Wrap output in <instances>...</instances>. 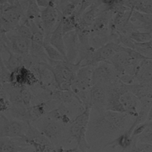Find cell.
Masks as SVG:
<instances>
[{"label": "cell", "instance_id": "cell-1", "mask_svg": "<svg viewBox=\"0 0 152 152\" xmlns=\"http://www.w3.org/2000/svg\"><path fill=\"white\" fill-rule=\"evenodd\" d=\"M97 114L98 116L94 118L91 128L95 140H102L115 133L122 134L125 132L127 119L130 116L125 113L108 110Z\"/></svg>", "mask_w": 152, "mask_h": 152}, {"label": "cell", "instance_id": "cell-2", "mask_svg": "<svg viewBox=\"0 0 152 152\" xmlns=\"http://www.w3.org/2000/svg\"><path fill=\"white\" fill-rule=\"evenodd\" d=\"M91 108L88 106L83 110V112L78 114L75 119L72 120L68 129L69 138L75 141L77 144V148L82 151L91 149V146L87 141V132L89 122Z\"/></svg>", "mask_w": 152, "mask_h": 152}, {"label": "cell", "instance_id": "cell-3", "mask_svg": "<svg viewBox=\"0 0 152 152\" xmlns=\"http://www.w3.org/2000/svg\"><path fill=\"white\" fill-rule=\"evenodd\" d=\"M25 18V11L21 5H4L2 15L0 18V22L5 33L14 30L21 24Z\"/></svg>", "mask_w": 152, "mask_h": 152}, {"label": "cell", "instance_id": "cell-4", "mask_svg": "<svg viewBox=\"0 0 152 152\" xmlns=\"http://www.w3.org/2000/svg\"><path fill=\"white\" fill-rule=\"evenodd\" d=\"M40 18L42 28L44 33V42H50V36L61 21L62 15L60 11L57 9L53 2L50 1L49 6L40 12Z\"/></svg>", "mask_w": 152, "mask_h": 152}, {"label": "cell", "instance_id": "cell-5", "mask_svg": "<svg viewBox=\"0 0 152 152\" xmlns=\"http://www.w3.org/2000/svg\"><path fill=\"white\" fill-rule=\"evenodd\" d=\"M30 123L18 119H8L2 113H0V138H23Z\"/></svg>", "mask_w": 152, "mask_h": 152}, {"label": "cell", "instance_id": "cell-6", "mask_svg": "<svg viewBox=\"0 0 152 152\" xmlns=\"http://www.w3.org/2000/svg\"><path fill=\"white\" fill-rule=\"evenodd\" d=\"M119 75L113 66L107 62H100L93 69L91 77V85L101 84L105 86L110 85L119 80Z\"/></svg>", "mask_w": 152, "mask_h": 152}, {"label": "cell", "instance_id": "cell-7", "mask_svg": "<svg viewBox=\"0 0 152 152\" xmlns=\"http://www.w3.org/2000/svg\"><path fill=\"white\" fill-rule=\"evenodd\" d=\"M65 127L66 126L60 122L50 119L46 116V117L43 118L42 120L39 130L47 137L55 146L56 145H59L61 141L62 142Z\"/></svg>", "mask_w": 152, "mask_h": 152}, {"label": "cell", "instance_id": "cell-8", "mask_svg": "<svg viewBox=\"0 0 152 152\" xmlns=\"http://www.w3.org/2000/svg\"><path fill=\"white\" fill-rule=\"evenodd\" d=\"M9 83L14 87H33L39 83V79L34 72L26 66H21L10 72Z\"/></svg>", "mask_w": 152, "mask_h": 152}, {"label": "cell", "instance_id": "cell-9", "mask_svg": "<svg viewBox=\"0 0 152 152\" xmlns=\"http://www.w3.org/2000/svg\"><path fill=\"white\" fill-rule=\"evenodd\" d=\"M2 43L15 53L27 55L30 53L31 39L18 35L12 30L6 33Z\"/></svg>", "mask_w": 152, "mask_h": 152}, {"label": "cell", "instance_id": "cell-10", "mask_svg": "<svg viewBox=\"0 0 152 152\" xmlns=\"http://www.w3.org/2000/svg\"><path fill=\"white\" fill-rule=\"evenodd\" d=\"M89 106L98 113L107 110V88L105 85L96 84L91 87Z\"/></svg>", "mask_w": 152, "mask_h": 152}, {"label": "cell", "instance_id": "cell-11", "mask_svg": "<svg viewBox=\"0 0 152 152\" xmlns=\"http://www.w3.org/2000/svg\"><path fill=\"white\" fill-rule=\"evenodd\" d=\"M119 100L124 110L125 113L134 117L138 116L139 113L138 108V107H141V102L135 94L129 90L126 91L119 95Z\"/></svg>", "mask_w": 152, "mask_h": 152}, {"label": "cell", "instance_id": "cell-12", "mask_svg": "<svg viewBox=\"0 0 152 152\" xmlns=\"http://www.w3.org/2000/svg\"><path fill=\"white\" fill-rule=\"evenodd\" d=\"M64 41L67 60L71 62H77L78 59L80 42L75 31H70L64 34Z\"/></svg>", "mask_w": 152, "mask_h": 152}, {"label": "cell", "instance_id": "cell-13", "mask_svg": "<svg viewBox=\"0 0 152 152\" xmlns=\"http://www.w3.org/2000/svg\"><path fill=\"white\" fill-rule=\"evenodd\" d=\"M102 5L98 2V1L94 3L90 8H88V10L85 11L83 14L81 15L78 19V25L77 26L80 28H91L95 18H97L98 14L101 10ZM76 29V28H75Z\"/></svg>", "mask_w": 152, "mask_h": 152}, {"label": "cell", "instance_id": "cell-14", "mask_svg": "<svg viewBox=\"0 0 152 152\" xmlns=\"http://www.w3.org/2000/svg\"><path fill=\"white\" fill-rule=\"evenodd\" d=\"M50 43L52 44L54 47L59 50V52L63 55L65 57L66 60V45H65L64 41V34L62 32V21H59V24L57 25L56 29L53 31L52 34L50 38Z\"/></svg>", "mask_w": 152, "mask_h": 152}, {"label": "cell", "instance_id": "cell-15", "mask_svg": "<svg viewBox=\"0 0 152 152\" xmlns=\"http://www.w3.org/2000/svg\"><path fill=\"white\" fill-rule=\"evenodd\" d=\"M49 100L48 101H46V100L39 101L37 104L31 105L28 108L31 123L37 122L39 119H41L43 116H44L47 113V109H48L49 107Z\"/></svg>", "mask_w": 152, "mask_h": 152}, {"label": "cell", "instance_id": "cell-16", "mask_svg": "<svg viewBox=\"0 0 152 152\" xmlns=\"http://www.w3.org/2000/svg\"><path fill=\"white\" fill-rule=\"evenodd\" d=\"M2 47L5 48V50L8 52L9 54V58L7 61L4 62L5 66L8 69L9 72H12L15 69L18 68L19 66H24V56L21 55V54H17L15 53L9 48L8 47L2 43Z\"/></svg>", "mask_w": 152, "mask_h": 152}, {"label": "cell", "instance_id": "cell-17", "mask_svg": "<svg viewBox=\"0 0 152 152\" xmlns=\"http://www.w3.org/2000/svg\"><path fill=\"white\" fill-rule=\"evenodd\" d=\"M130 20L133 23L135 21L139 23L140 24L138 25V29L140 30L142 27L152 24V14L144 13L133 9Z\"/></svg>", "mask_w": 152, "mask_h": 152}, {"label": "cell", "instance_id": "cell-18", "mask_svg": "<svg viewBox=\"0 0 152 152\" xmlns=\"http://www.w3.org/2000/svg\"><path fill=\"white\" fill-rule=\"evenodd\" d=\"M43 47L45 49L46 53L50 59H53V60H66L63 55L52 44H50V42H44Z\"/></svg>", "mask_w": 152, "mask_h": 152}, {"label": "cell", "instance_id": "cell-19", "mask_svg": "<svg viewBox=\"0 0 152 152\" xmlns=\"http://www.w3.org/2000/svg\"><path fill=\"white\" fill-rule=\"evenodd\" d=\"M19 94L23 104L27 107H31L33 101L34 95L28 86L24 85V86L19 87Z\"/></svg>", "mask_w": 152, "mask_h": 152}, {"label": "cell", "instance_id": "cell-20", "mask_svg": "<svg viewBox=\"0 0 152 152\" xmlns=\"http://www.w3.org/2000/svg\"><path fill=\"white\" fill-rule=\"evenodd\" d=\"M129 37L136 43H145L152 40V33L148 31L142 32L139 30H135Z\"/></svg>", "mask_w": 152, "mask_h": 152}, {"label": "cell", "instance_id": "cell-21", "mask_svg": "<svg viewBox=\"0 0 152 152\" xmlns=\"http://www.w3.org/2000/svg\"><path fill=\"white\" fill-rule=\"evenodd\" d=\"M97 1V0H81V2H80L79 5H78V8H77V9L75 11L76 15L79 18L88 8H90Z\"/></svg>", "mask_w": 152, "mask_h": 152}, {"label": "cell", "instance_id": "cell-22", "mask_svg": "<svg viewBox=\"0 0 152 152\" xmlns=\"http://www.w3.org/2000/svg\"><path fill=\"white\" fill-rule=\"evenodd\" d=\"M135 151L150 152L152 151V145L145 142H137Z\"/></svg>", "mask_w": 152, "mask_h": 152}, {"label": "cell", "instance_id": "cell-23", "mask_svg": "<svg viewBox=\"0 0 152 152\" xmlns=\"http://www.w3.org/2000/svg\"><path fill=\"white\" fill-rule=\"evenodd\" d=\"M97 1L104 8L110 9L111 8L113 7L114 5H116L118 2H121L122 0H97Z\"/></svg>", "mask_w": 152, "mask_h": 152}, {"label": "cell", "instance_id": "cell-24", "mask_svg": "<svg viewBox=\"0 0 152 152\" xmlns=\"http://www.w3.org/2000/svg\"><path fill=\"white\" fill-rule=\"evenodd\" d=\"M36 2L39 7L47 8L50 5V0H36Z\"/></svg>", "mask_w": 152, "mask_h": 152}, {"label": "cell", "instance_id": "cell-25", "mask_svg": "<svg viewBox=\"0 0 152 152\" xmlns=\"http://www.w3.org/2000/svg\"><path fill=\"white\" fill-rule=\"evenodd\" d=\"M69 1L71 2V3H73L75 5H77V6H78L80 2H81V0H69Z\"/></svg>", "mask_w": 152, "mask_h": 152}, {"label": "cell", "instance_id": "cell-26", "mask_svg": "<svg viewBox=\"0 0 152 152\" xmlns=\"http://www.w3.org/2000/svg\"><path fill=\"white\" fill-rule=\"evenodd\" d=\"M147 120H152V107H151L150 110L148 112V115Z\"/></svg>", "mask_w": 152, "mask_h": 152}, {"label": "cell", "instance_id": "cell-27", "mask_svg": "<svg viewBox=\"0 0 152 152\" xmlns=\"http://www.w3.org/2000/svg\"><path fill=\"white\" fill-rule=\"evenodd\" d=\"M8 4V0H0V5H5Z\"/></svg>", "mask_w": 152, "mask_h": 152}, {"label": "cell", "instance_id": "cell-28", "mask_svg": "<svg viewBox=\"0 0 152 152\" xmlns=\"http://www.w3.org/2000/svg\"><path fill=\"white\" fill-rule=\"evenodd\" d=\"M31 1H33V0H28V2H31Z\"/></svg>", "mask_w": 152, "mask_h": 152}]
</instances>
